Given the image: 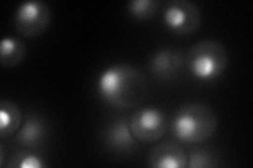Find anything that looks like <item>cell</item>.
Here are the masks:
<instances>
[{
	"label": "cell",
	"instance_id": "cell-1",
	"mask_svg": "<svg viewBox=\"0 0 253 168\" xmlns=\"http://www.w3.org/2000/svg\"><path fill=\"white\" fill-rule=\"evenodd\" d=\"M97 91L110 105L128 109L144 100L148 80L138 68L118 63L101 71L97 79Z\"/></svg>",
	"mask_w": 253,
	"mask_h": 168
},
{
	"label": "cell",
	"instance_id": "cell-2",
	"mask_svg": "<svg viewBox=\"0 0 253 168\" xmlns=\"http://www.w3.org/2000/svg\"><path fill=\"white\" fill-rule=\"evenodd\" d=\"M217 117L209 105L188 102L181 105L172 120V132L186 143H199L211 138L217 130Z\"/></svg>",
	"mask_w": 253,
	"mask_h": 168
},
{
	"label": "cell",
	"instance_id": "cell-3",
	"mask_svg": "<svg viewBox=\"0 0 253 168\" xmlns=\"http://www.w3.org/2000/svg\"><path fill=\"white\" fill-rule=\"evenodd\" d=\"M229 62L225 46L213 39H205L190 47L186 65L190 73L202 81H212L224 73Z\"/></svg>",
	"mask_w": 253,
	"mask_h": 168
},
{
	"label": "cell",
	"instance_id": "cell-4",
	"mask_svg": "<svg viewBox=\"0 0 253 168\" xmlns=\"http://www.w3.org/2000/svg\"><path fill=\"white\" fill-rule=\"evenodd\" d=\"M52 20L50 6L42 0H28L16 7L14 25L19 34L37 37L43 34Z\"/></svg>",
	"mask_w": 253,
	"mask_h": 168
},
{
	"label": "cell",
	"instance_id": "cell-5",
	"mask_svg": "<svg viewBox=\"0 0 253 168\" xmlns=\"http://www.w3.org/2000/svg\"><path fill=\"white\" fill-rule=\"evenodd\" d=\"M163 19L166 27L178 35H189L201 27L200 7L190 0H171L166 4Z\"/></svg>",
	"mask_w": 253,
	"mask_h": 168
},
{
	"label": "cell",
	"instance_id": "cell-6",
	"mask_svg": "<svg viewBox=\"0 0 253 168\" xmlns=\"http://www.w3.org/2000/svg\"><path fill=\"white\" fill-rule=\"evenodd\" d=\"M132 134L142 142H154L164 137L167 131V118L164 111L155 107H142L129 118Z\"/></svg>",
	"mask_w": 253,
	"mask_h": 168
},
{
	"label": "cell",
	"instance_id": "cell-7",
	"mask_svg": "<svg viewBox=\"0 0 253 168\" xmlns=\"http://www.w3.org/2000/svg\"><path fill=\"white\" fill-rule=\"evenodd\" d=\"M186 65L185 54L175 49H162L156 51L149 59L151 74L161 80H170L177 76Z\"/></svg>",
	"mask_w": 253,
	"mask_h": 168
},
{
	"label": "cell",
	"instance_id": "cell-8",
	"mask_svg": "<svg viewBox=\"0 0 253 168\" xmlns=\"http://www.w3.org/2000/svg\"><path fill=\"white\" fill-rule=\"evenodd\" d=\"M104 141L109 149L118 151V153H126L137 146V139L132 134L129 119L126 117H120L113 120L106 127Z\"/></svg>",
	"mask_w": 253,
	"mask_h": 168
},
{
	"label": "cell",
	"instance_id": "cell-9",
	"mask_svg": "<svg viewBox=\"0 0 253 168\" xmlns=\"http://www.w3.org/2000/svg\"><path fill=\"white\" fill-rule=\"evenodd\" d=\"M188 155L176 143L164 142L156 145L148 157V166L156 168H185Z\"/></svg>",
	"mask_w": 253,
	"mask_h": 168
},
{
	"label": "cell",
	"instance_id": "cell-10",
	"mask_svg": "<svg viewBox=\"0 0 253 168\" xmlns=\"http://www.w3.org/2000/svg\"><path fill=\"white\" fill-rule=\"evenodd\" d=\"M46 135L44 119L36 114H30L15 134V141L27 148L41 146Z\"/></svg>",
	"mask_w": 253,
	"mask_h": 168
},
{
	"label": "cell",
	"instance_id": "cell-11",
	"mask_svg": "<svg viewBox=\"0 0 253 168\" xmlns=\"http://www.w3.org/2000/svg\"><path fill=\"white\" fill-rule=\"evenodd\" d=\"M22 124V111L15 102L2 99L0 101V138L15 134Z\"/></svg>",
	"mask_w": 253,
	"mask_h": 168
},
{
	"label": "cell",
	"instance_id": "cell-12",
	"mask_svg": "<svg viewBox=\"0 0 253 168\" xmlns=\"http://www.w3.org/2000/svg\"><path fill=\"white\" fill-rule=\"evenodd\" d=\"M27 54V45L21 39L6 36L0 42V65L3 67H14L22 61Z\"/></svg>",
	"mask_w": 253,
	"mask_h": 168
},
{
	"label": "cell",
	"instance_id": "cell-13",
	"mask_svg": "<svg viewBox=\"0 0 253 168\" xmlns=\"http://www.w3.org/2000/svg\"><path fill=\"white\" fill-rule=\"evenodd\" d=\"M160 1L158 0H131L126 5L128 12L135 19L147 20L156 14Z\"/></svg>",
	"mask_w": 253,
	"mask_h": 168
},
{
	"label": "cell",
	"instance_id": "cell-14",
	"mask_svg": "<svg viewBox=\"0 0 253 168\" xmlns=\"http://www.w3.org/2000/svg\"><path fill=\"white\" fill-rule=\"evenodd\" d=\"M219 163L214 155L204 148H195L189 153L187 166L189 168L216 167Z\"/></svg>",
	"mask_w": 253,
	"mask_h": 168
},
{
	"label": "cell",
	"instance_id": "cell-15",
	"mask_svg": "<svg viewBox=\"0 0 253 168\" xmlns=\"http://www.w3.org/2000/svg\"><path fill=\"white\" fill-rule=\"evenodd\" d=\"M9 166L20 168H42L46 167L47 164L37 154L31 153V151H20L11 158Z\"/></svg>",
	"mask_w": 253,
	"mask_h": 168
},
{
	"label": "cell",
	"instance_id": "cell-16",
	"mask_svg": "<svg viewBox=\"0 0 253 168\" xmlns=\"http://www.w3.org/2000/svg\"><path fill=\"white\" fill-rule=\"evenodd\" d=\"M4 162V147L3 144H0V166H3Z\"/></svg>",
	"mask_w": 253,
	"mask_h": 168
}]
</instances>
